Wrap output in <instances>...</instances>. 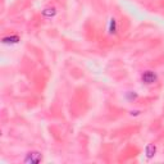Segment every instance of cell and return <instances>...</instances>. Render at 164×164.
<instances>
[{"mask_svg":"<svg viewBox=\"0 0 164 164\" xmlns=\"http://www.w3.org/2000/svg\"><path fill=\"white\" fill-rule=\"evenodd\" d=\"M42 14H44L45 17H53V15L55 14V9H54V8H46V9L42 12Z\"/></svg>","mask_w":164,"mask_h":164,"instance_id":"3","label":"cell"},{"mask_svg":"<svg viewBox=\"0 0 164 164\" xmlns=\"http://www.w3.org/2000/svg\"><path fill=\"white\" fill-rule=\"evenodd\" d=\"M115 30H117V22L114 18H112L109 21V33H114Z\"/></svg>","mask_w":164,"mask_h":164,"instance_id":"2","label":"cell"},{"mask_svg":"<svg viewBox=\"0 0 164 164\" xmlns=\"http://www.w3.org/2000/svg\"><path fill=\"white\" fill-rule=\"evenodd\" d=\"M141 80H142L144 83L151 85V83H154V82H157L158 76H157V73L153 72V71H145L141 75Z\"/></svg>","mask_w":164,"mask_h":164,"instance_id":"1","label":"cell"}]
</instances>
